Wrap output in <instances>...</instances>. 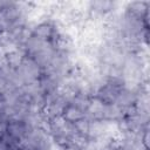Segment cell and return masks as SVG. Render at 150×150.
<instances>
[{
	"label": "cell",
	"instance_id": "1",
	"mask_svg": "<svg viewBox=\"0 0 150 150\" xmlns=\"http://www.w3.org/2000/svg\"><path fill=\"white\" fill-rule=\"evenodd\" d=\"M18 71L25 83H30V82L38 81L42 75L41 67L38 64V62L32 56H29L27 54L25 55L22 63H21L20 68L18 69Z\"/></svg>",
	"mask_w": 150,
	"mask_h": 150
},
{
	"label": "cell",
	"instance_id": "2",
	"mask_svg": "<svg viewBox=\"0 0 150 150\" xmlns=\"http://www.w3.org/2000/svg\"><path fill=\"white\" fill-rule=\"evenodd\" d=\"M34 129V128H30L26 121H22V120H8L7 121V135L16 141L18 143H20L21 139H23L28 134L29 131Z\"/></svg>",
	"mask_w": 150,
	"mask_h": 150
},
{
	"label": "cell",
	"instance_id": "3",
	"mask_svg": "<svg viewBox=\"0 0 150 150\" xmlns=\"http://www.w3.org/2000/svg\"><path fill=\"white\" fill-rule=\"evenodd\" d=\"M55 26L53 23V21L50 20H45L41 21L39 23L33 25L32 27V34L34 38L43 40V41H49L54 38L55 35Z\"/></svg>",
	"mask_w": 150,
	"mask_h": 150
},
{
	"label": "cell",
	"instance_id": "4",
	"mask_svg": "<svg viewBox=\"0 0 150 150\" xmlns=\"http://www.w3.org/2000/svg\"><path fill=\"white\" fill-rule=\"evenodd\" d=\"M149 7H150L149 1H131V2H125L124 12L134 18L143 20L146 15H149Z\"/></svg>",
	"mask_w": 150,
	"mask_h": 150
},
{
	"label": "cell",
	"instance_id": "5",
	"mask_svg": "<svg viewBox=\"0 0 150 150\" xmlns=\"http://www.w3.org/2000/svg\"><path fill=\"white\" fill-rule=\"evenodd\" d=\"M137 97H138V91H135V90H130V89H127V88H123L117 98H116V102L115 104H117L118 107H121L122 109H127L129 107H132L135 105L136 101H137Z\"/></svg>",
	"mask_w": 150,
	"mask_h": 150
},
{
	"label": "cell",
	"instance_id": "6",
	"mask_svg": "<svg viewBox=\"0 0 150 150\" xmlns=\"http://www.w3.org/2000/svg\"><path fill=\"white\" fill-rule=\"evenodd\" d=\"M25 52L21 50V49H16V50H12V52H7L5 53L2 56H4V60L6 62V64L14 69V70H18L22 63V60L25 57Z\"/></svg>",
	"mask_w": 150,
	"mask_h": 150
},
{
	"label": "cell",
	"instance_id": "7",
	"mask_svg": "<svg viewBox=\"0 0 150 150\" xmlns=\"http://www.w3.org/2000/svg\"><path fill=\"white\" fill-rule=\"evenodd\" d=\"M61 116H62L68 123L73 124V123H75L76 121H79V120L86 117V112H84L83 110H81L80 108H77L76 105H74V104H71V103H68V104L64 107L63 112H62Z\"/></svg>",
	"mask_w": 150,
	"mask_h": 150
},
{
	"label": "cell",
	"instance_id": "8",
	"mask_svg": "<svg viewBox=\"0 0 150 150\" xmlns=\"http://www.w3.org/2000/svg\"><path fill=\"white\" fill-rule=\"evenodd\" d=\"M89 125H90V120L87 118V117H83V118L76 121L75 123H73V127H74L75 132L81 134V135H86V136H88Z\"/></svg>",
	"mask_w": 150,
	"mask_h": 150
},
{
	"label": "cell",
	"instance_id": "9",
	"mask_svg": "<svg viewBox=\"0 0 150 150\" xmlns=\"http://www.w3.org/2000/svg\"><path fill=\"white\" fill-rule=\"evenodd\" d=\"M11 86H12V84H11L4 76L0 75V94H5V93L8 90V88H9Z\"/></svg>",
	"mask_w": 150,
	"mask_h": 150
},
{
	"label": "cell",
	"instance_id": "10",
	"mask_svg": "<svg viewBox=\"0 0 150 150\" xmlns=\"http://www.w3.org/2000/svg\"><path fill=\"white\" fill-rule=\"evenodd\" d=\"M7 107V101L4 94H0V111L2 112L5 110V108Z\"/></svg>",
	"mask_w": 150,
	"mask_h": 150
},
{
	"label": "cell",
	"instance_id": "11",
	"mask_svg": "<svg viewBox=\"0 0 150 150\" xmlns=\"http://www.w3.org/2000/svg\"><path fill=\"white\" fill-rule=\"evenodd\" d=\"M60 150H80V149H77L75 145H73V144H69V145H66V146H63V148H60Z\"/></svg>",
	"mask_w": 150,
	"mask_h": 150
},
{
	"label": "cell",
	"instance_id": "12",
	"mask_svg": "<svg viewBox=\"0 0 150 150\" xmlns=\"http://www.w3.org/2000/svg\"><path fill=\"white\" fill-rule=\"evenodd\" d=\"M5 120H6V118H5V116H4V114H2L1 111H0V123H1L2 121H5Z\"/></svg>",
	"mask_w": 150,
	"mask_h": 150
},
{
	"label": "cell",
	"instance_id": "13",
	"mask_svg": "<svg viewBox=\"0 0 150 150\" xmlns=\"http://www.w3.org/2000/svg\"><path fill=\"white\" fill-rule=\"evenodd\" d=\"M0 143H1V137H0Z\"/></svg>",
	"mask_w": 150,
	"mask_h": 150
}]
</instances>
